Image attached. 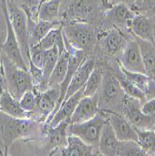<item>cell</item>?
<instances>
[{
  "label": "cell",
  "instance_id": "6da1fadb",
  "mask_svg": "<svg viewBox=\"0 0 155 156\" xmlns=\"http://www.w3.org/2000/svg\"><path fill=\"white\" fill-rule=\"evenodd\" d=\"M41 122L29 118H15L0 111V133H1L5 155L9 147L21 138H28L42 131Z\"/></svg>",
  "mask_w": 155,
  "mask_h": 156
},
{
  "label": "cell",
  "instance_id": "7a4b0ae2",
  "mask_svg": "<svg viewBox=\"0 0 155 156\" xmlns=\"http://www.w3.org/2000/svg\"><path fill=\"white\" fill-rule=\"evenodd\" d=\"M1 65L6 80L7 90L17 99L29 90H33L35 82L28 69L22 68L9 60L2 52Z\"/></svg>",
  "mask_w": 155,
  "mask_h": 156
},
{
  "label": "cell",
  "instance_id": "3957f363",
  "mask_svg": "<svg viewBox=\"0 0 155 156\" xmlns=\"http://www.w3.org/2000/svg\"><path fill=\"white\" fill-rule=\"evenodd\" d=\"M65 42L86 54L90 52L95 43V33L92 25L83 22L62 23Z\"/></svg>",
  "mask_w": 155,
  "mask_h": 156
},
{
  "label": "cell",
  "instance_id": "277c9868",
  "mask_svg": "<svg viewBox=\"0 0 155 156\" xmlns=\"http://www.w3.org/2000/svg\"><path fill=\"white\" fill-rule=\"evenodd\" d=\"M11 25L15 32L21 47L23 56L29 66L30 46L28 41V18L25 11L15 2V0H5Z\"/></svg>",
  "mask_w": 155,
  "mask_h": 156
},
{
  "label": "cell",
  "instance_id": "5b68a950",
  "mask_svg": "<svg viewBox=\"0 0 155 156\" xmlns=\"http://www.w3.org/2000/svg\"><path fill=\"white\" fill-rule=\"evenodd\" d=\"M107 121V116L105 110L100 109V111L90 120L79 123H70L69 134L75 135L85 143L98 148L103 126Z\"/></svg>",
  "mask_w": 155,
  "mask_h": 156
},
{
  "label": "cell",
  "instance_id": "8992f818",
  "mask_svg": "<svg viewBox=\"0 0 155 156\" xmlns=\"http://www.w3.org/2000/svg\"><path fill=\"white\" fill-rule=\"evenodd\" d=\"M95 5V0H63L59 19L62 23H88L94 14Z\"/></svg>",
  "mask_w": 155,
  "mask_h": 156
},
{
  "label": "cell",
  "instance_id": "52a82bcc",
  "mask_svg": "<svg viewBox=\"0 0 155 156\" xmlns=\"http://www.w3.org/2000/svg\"><path fill=\"white\" fill-rule=\"evenodd\" d=\"M99 106L105 110H111L120 104L123 105L126 94H124L121 84L116 77L111 73L104 74L103 82L98 93Z\"/></svg>",
  "mask_w": 155,
  "mask_h": 156
},
{
  "label": "cell",
  "instance_id": "ba28073f",
  "mask_svg": "<svg viewBox=\"0 0 155 156\" xmlns=\"http://www.w3.org/2000/svg\"><path fill=\"white\" fill-rule=\"evenodd\" d=\"M1 2H2V11L4 15V20L6 23V38L3 41L2 52L18 66L24 69H28V65L23 56L19 41L17 39V37L10 23L6 2L5 0H1Z\"/></svg>",
  "mask_w": 155,
  "mask_h": 156
},
{
  "label": "cell",
  "instance_id": "9c48e42d",
  "mask_svg": "<svg viewBox=\"0 0 155 156\" xmlns=\"http://www.w3.org/2000/svg\"><path fill=\"white\" fill-rule=\"evenodd\" d=\"M60 98V85L48 87L37 94V113L39 122L47 124L52 118Z\"/></svg>",
  "mask_w": 155,
  "mask_h": 156
},
{
  "label": "cell",
  "instance_id": "30bf717a",
  "mask_svg": "<svg viewBox=\"0 0 155 156\" xmlns=\"http://www.w3.org/2000/svg\"><path fill=\"white\" fill-rule=\"evenodd\" d=\"M142 102L136 98L125 96L123 102L124 116L136 127L141 129H152L155 124V117L147 116L141 110Z\"/></svg>",
  "mask_w": 155,
  "mask_h": 156
},
{
  "label": "cell",
  "instance_id": "8fae6325",
  "mask_svg": "<svg viewBox=\"0 0 155 156\" xmlns=\"http://www.w3.org/2000/svg\"><path fill=\"white\" fill-rule=\"evenodd\" d=\"M120 65L128 71L147 74L141 49H140L137 39L127 41L121 53Z\"/></svg>",
  "mask_w": 155,
  "mask_h": 156
},
{
  "label": "cell",
  "instance_id": "7c38bea8",
  "mask_svg": "<svg viewBox=\"0 0 155 156\" xmlns=\"http://www.w3.org/2000/svg\"><path fill=\"white\" fill-rule=\"evenodd\" d=\"M105 112L107 116L108 122L120 141H136L137 142L136 129L127 118L113 110H105Z\"/></svg>",
  "mask_w": 155,
  "mask_h": 156
},
{
  "label": "cell",
  "instance_id": "4fadbf2b",
  "mask_svg": "<svg viewBox=\"0 0 155 156\" xmlns=\"http://www.w3.org/2000/svg\"><path fill=\"white\" fill-rule=\"evenodd\" d=\"M69 125L70 121H64L55 126H44L42 128V133L47 136L48 143L46 149L50 153L66 146Z\"/></svg>",
  "mask_w": 155,
  "mask_h": 156
},
{
  "label": "cell",
  "instance_id": "5bb4252c",
  "mask_svg": "<svg viewBox=\"0 0 155 156\" xmlns=\"http://www.w3.org/2000/svg\"><path fill=\"white\" fill-rule=\"evenodd\" d=\"M100 109L98 94L92 96H82L70 118V123H79L90 120L94 117Z\"/></svg>",
  "mask_w": 155,
  "mask_h": 156
},
{
  "label": "cell",
  "instance_id": "9a60e30c",
  "mask_svg": "<svg viewBox=\"0 0 155 156\" xmlns=\"http://www.w3.org/2000/svg\"><path fill=\"white\" fill-rule=\"evenodd\" d=\"M100 154L98 148L85 143L79 136L69 134L67 137V144L65 148L56 150L50 155H67V156H91Z\"/></svg>",
  "mask_w": 155,
  "mask_h": 156
},
{
  "label": "cell",
  "instance_id": "2e32d148",
  "mask_svg": "<svg viewBox=\"0 0 155 156\" xmlns=\"http://www.w3.org/2000/svg\"><path fill=\"white\" fill-rule=\"evenodd\" d=\"M95 66H96V64H95V61L93 58H86L83 61V63L78 68V70L73 75L71 80H70V83L68 85V88L66 90L63 102L65 100H66L68 97L73 95L75 93H77L78 91H79L80 89H82L84 86H85V83H86L90 74L93 70V68L95 67Z\"/></svg>",
  "mask_w": 155,
  "mask_h": 156
},
{
  "label": "cell",
  "instance_id": "e0dca14e",
  "mask_svg": "<svg viewBox=\"0 0 155 156\" xmlns=\"http://www.w3.org/2000/svg\"><path fill=\"white\" fill-rule=\"evenodd\" d=\"M0 111L11 117L29 118L39 122V116L37 113H29L25 111L22 108L19 99L14 97L8 90L3 93L1 98H0Z\"/></svg>",
  "mask_w": 155,
  "mask_h": 156
},
{
  "label": "cell",
  "instance_id": "ac0fdd59",
  "mask_svg": "<svg viewBox=\"0 0 155 156\" xmlns=\"http://www.w3.org/2000/svg\"><path fill=\"white\" fill-rule=\"evenodd\" d=\"M131 32L138 38L155 43V34L153 23L150 18L143 14H135L130 23Z\"/></svg>",
  "mask_w": 155,
  "mask_h": 156
},
{
  "label": "cell",
  "instance_id": "d6986e66",
  "mask_svg": "<svg viewBox=\"0 0 155 156\" xmlns=\"http://www.w3.org/2000/svg\"><path fill=\"white\" fill-rule=\"evenodd\" d=\"M83 89L84 87L65 100L58 110L54 113L49 123L45 124L44 126H55L64 121H70V118H71L79 101L83 96Z\"/></svg>",
  "mask_w": 155,
  "mask_h": 156
},
{
  "label": "cell",
  "instance_id": "ffe728a7",
  "mask_svg": "<svg viewBox=\"0 0 155 156\" xmlns=\"http://www.w3.org/2000/svg\"><path fill=\"white\" fill-rule=\"evenodd\" d=\"M62 24L61 21H31L28 20V41L30 48L38 44L51 29Z\"/></svg>",
  "mask_w": 155,
  "mask_h": 156
},
{
  "label": "cell",
  "instance_id": "44dd1931",
  "mask_svg": "<svg viewBox=\"0 0 155 156\" xmlns=\"http://www.w3.org/2000/svg\"><path fill=\"white\" fill-rule=\"evenodd\" d=\"M135 14L129 5L123 2L114 4L106 9V18L117 26L129 27Z\"/></svg>",
  "mask_w": 155,
  "mask_h": 156
},
{
  "label": "cell",
  "instance_id": "7402d4cb",
  "mask_svg": "<svg viewBox=\"0 0 155 156\" xmlns=\"http://www.w3.org/2000/svg\"><path fill=\"white\" fill-rule=\"evenodd\" d=\"M119 146L120 140L117 138L108 121H107L103 126L102 133L99 139V144H98L99 152L101 153V155L115 156L118 155Z\"/></svg>",
  "mask_w": 155,
  "mask_h": 156
},
{
  "label": "cell",
  "instance_id": "603a6c76",
  "mask_svg": "<svg viewBox=\"0 0 155 156\" xmlns=\"http://www.w3.org/2000/svg\"><path fill=\"white\" fill-rule=\"evenodd\" d=\"M103 42L104 48L108 54L117 55L118 53H122L127 43V40L125 39L123 34L119 28L114 27L107 34Z\"/></svg>",
  "mask_w": 155,
  "mask_h": 156
},
{
  "label": "cell",
  "instance_id": "cb8c5ba5",
  "mask_svg": "<svg viewBox=\"0 0 155 156\" xmlns=\"http://www.w3.org/2000/svg\"><path fill=\"white\" fill-rule=\"evenodd\" d=\"M36 46L42 50H49L53 47H57L60 54H62L63 51L65 50V42L63 34L62 24L51 29Z\"/></svg>",
  "mask_w": 155,
  "mask_h": 156
},
{
  "label": "cell",
  "instance_id": "d4e9b609",
  "mask_svg": "<svg viewBox=\"0 0 155 156\" xmlns=\"http://www.w3.org/2000/svg\"><path fill=\"white\" fill-rule=\"evenodd\" d=\"M63 0H45L38 8L37 20L42 21H60V9Z\"/></svg>",
  "mask_w": 155,
  "mask_h": 156
},
{
  "label": "cell",
  "instance_id": "484cf974",
  "mask_svg": "<svg viewBox=\"0 0 155 156\" xmlns=\"http://www.w3.org/2000/svg\"><path fill=\"white\" fill-rule=\"evenodd\" d=\"M68 64H69V53H68V51L65 49L63 51V53L60 54L59 59L57 63H56L55 67L50 76V79L48 81V87L55 86V85H60L63 82L67 73Z\"/></svg>",
  "mask_w": 155,
  "mask_h": 156
},
{
  "label": "cell",
  "instance_id": "4316f807",
  "mask_svg": "<svg viewBox=\"0 0 155 156\" xmlns=\"http://www.w3.org/2000/svg\"><path fill=\"white\" fill-rule=\"evenodd\" d=\"M137 42L141 49L147 75L155 80V43L138 38Z\"/></svg>",
  "mask_w": 155,
  "mask_h": 156
},
{
  "label": "cell",
  "instance_id": "83f0119b",
  "mask_svg": "<svg viewBox=\"0 0 155 156\" xmlns=\"http://www.w3.org/2000/svg\"><path fill=\"white\" fill-rule=\"evenodd\" d=\"M103 78L104 73L102 69L95 66L85 83V86H84L83 96H92L99 93L103 82Z\"/></svg>",
  "mask_w": 155,
  "mask_h": 156
},
{
  "label": "cell",
  "instance_id": "f1b7e54d",
  "mask_svg": "<svg viewBox=\"0 0 155 156\" xmlns=\"http://www.w3.org/2000/svg\"><path fill=\"white\" fill-rule=\"evenodd\" d=\"M137 143L147 155H155V132L153 129L136 128Z\"/></svg>",
  "mask_w": 155,
  "mask_h": 156
},
{
  "label": "cell",
  "instance_id": "f546056e",
  "mask_svg": "<svg viewBox=\"0 0 155 156\" xmlns=\"http://www.w3.org/2000/svg\"><path fill=\"white\" fill-rule=\"evenodd\" d=\"M115 75H116V77H117V79L121 84V86H122V90L126 95L136 98V99H138V100L141 101L142 103L146 100V95L144 94V93L141 90H139L137 87H136L134 84H132L127 79L125 78V76L122 72L120 67H119V71Z\"/></svg>",
  "mask_w": 155,
  "mask_h": 156
},
{
  "label": "cell",
  "instance_id": "4dcf8cb0",
  "mask_svg": "<svg viewBox=\"0 0 155 156\" xmlns=\"http://www.w3.org/2000/svg\"><path fill=\"white\" fill-rule=\"evenodd\" d=\"M59 56H60V52H59V50L57 47H53V48L46 51L45 60H44L43 66H42L46 88H48V81H49L50 76L52 72V70L55 67L56 63H57V61L59 59Z\"/></svg>",
  "mask_w": 155,
  "mask_h": 156
},
{
  "label": "cell",
  "instance_id": "1f68e13d",
  "mask_svg": "<svg viewBox=\"0 0 155 156\" xmlns=\"http://www.w3.org/2000/svg\"><path fill=\"white\" fill-rule=\"evenodd\" d=\"M15 2L25 11L28 20L37 21L38 8L42 0H15Z\"/></svg>",
  "mask_w": 155,
  "mask_h": 156
},
{
  "label": "cell",
  "instance_id": "d6a6232c",
  "mask_svg": "<svg viewBox=\"0 0 155 156\" xmlns=\"http://www.w3.org/2000/svg\"><path fill=\"white\" fill-rule=\"evenodd\" d=\"M118 155H147L136 141H120Z\"/></svg>",
  "mask_w": 155,
  "mask_h": 156
},
{
  "label": "cell",
  "instance_id": "836d02e7",
  "mask_svg": "<svg viewBox=\"0 0 155 156\" xmlns=\"http://www.w3.org/2000/svg\"><path fill=\"white\" fill-rule=\"evenodd\" d=\"M19 101L25 111L29 113H37V93L34 90L26 91L19 99Z\"/></svg>",
  "mask_w": 155,
  "mask_h": 156
},
{
  "label": "cell",
  "instance_id": "e575fe53",
  "mask_svg": "<svg viewBox=\"0 0 155 156\" xmlns=\"http://www.w3.org/2000/svg\"><path fill=\"white\" fill-rule=\"evenodd\" d=\"M47 50H42L38 48L37 46H33L30 48V61L37 66L42 68L45 60V55H46Z\"/></svg>",
  "mask_w": 155,
  "mask_h": 156
},
{
  "label": "cell",
  "instance_id": "d590c367",
  "mask_svg": "<svg viewBox=\"0 0 155 156\" xmlns=\"http://www.w3.org/2000/svg\"><path fill=\"white\" fill-rule=\"evenodd\" d=\"M141 110L147 116L155 117V97L145 100L141 104Z\"/></svg>",
  "mask_w": 155,
  "mask_h": 156
},
{
  "label": "cell",
  "instance_id": "8d00e7d4",
  "mask_svg": "<svg viewBox=\"0 0 155 156\" xmlns=\"http://www.w3.org/2000/svg\"><path fill=\"white\" fill-rule=\"evenodd\" d=\"M6 90H7L6 80H5V76H4V71H3L2 65H1V63H0V98H1L3 93Z\"/></svg>",
  "mask_w": 155,
  "mask_h": 156
},
{
  "label": "cell",
  "instance_id": "74e56055",
  "mask_svg": "<svg viewBox=\"0 0 155 156\" xmlns=\"http://www.w3.org/2000/svg\"><path fill=\"white\" fill-rule=\"evenodd\" d=\"M142 5L155 14V0H142Z\"/></svg>",
  "mask_w": 155,
  "mask_h": 156
},
{
  "label": "cell",
  "instance_id": "f35d334b",
  "mask_svg": "<svg viewBox=\"0 0 155 156\" xmlns=\"http://www.w3.org/2000/svg\"><path fill=\"white\" fill-rule=\"evenodd\" d=\"M112 0H101V4L103 5V8L107 9L108 8H110L112 6Z\"/></svg>",
  "mask_w": 155,
  "mask_h": 156
},
{
  "label": "cell",
  "instance_id": "ab89813d",
  "mask_svg": "<svg viewBox=\"0 0 155 156\" xmlns=\"http://www.w3.org/2000/svg\"><path fill=\"white\" fill-rule=\"evenodd\" d=\"M2 45H3V40L0 36V63H1V56H2Z\"/></svg>",
  "mask_w": 155,
  "mask_h": 156
},
{
  "label": "cell",
  "instance_id": "60d3db41",
  "mask_svg": "<svg viewBox=\"0 0 155 156\" xmlns=\"http://www.w3.org/2000/svg\"><path fill=\"white\" fill-rule=\"evenodd\" d=\"M132 3H135V4H137L138 6L142 5V0H130Z\"/></svg>",
  "mask_w": 155,
  "mask_h": 156
},
{
  "label": "cell",
  "instance_id": "b9f144b4",
  "mask_svg": "<svg viewBox=\"0 0 155 156\" xmlns=\"http://www.w3.org/2000/svg\"><path fill=\"white\" fill-rule=\"evenodd\" d=\"M152 129H153V131H154V132H155V124H154V125H153V128H152Z\"/></svg>",
  "mask_w": 155,
  "mask_h": 156
},
{
  "label": "cell",
  "instance_id": "7bdbcfd3",
  "mask_svg": "<svg viewBox=\"0 0 155 156\" xmlns=\"http://www.w3.org/2000/svg\"><path fill=\"white\" fill-rule=\"evenodd\" d=\"M42 1H45V0H42Z\"/></svg>",
  "mask_w": 155,
  "mask_h": 156
}]
</instances>
